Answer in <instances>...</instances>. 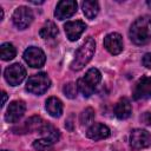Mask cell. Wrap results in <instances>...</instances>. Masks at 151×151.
<instances>
[{"label": "cell", "instance_id": "1", "mask_svg": "<svg viewBox=\"0 0 151 151\" xmlns=\"http://www.w3.org/2000/svg\"><path fill=\"white\" fill-rule=\"evenodd\" d=\"M130 39L136 45H146L151 41V17L144 15L134 20L129 32Z\"/></svg>", "mask_w": 151, "mask_h": 151}, {"label": "cell", "instance_id": "2", "mask_svg": "<svg viewBox=\"0 0 151 151\" xmlns=\"http://www.w3.org/2000/svg\"><path fill=\"white\" fill-rule=\"evenodd\" d=\"M94 51H96V42H94L93 38L88 37L83 42V45L78 48V51L76 52L74 58L71 63V70H73V71L81 70L92 59Z\"/></svg>", "mask_w": 151, "mask_h": 151}, {"label": "cell", "instance_id": "3", "mask_svg": "<svg viewBox=\"0 0 151 151\" xmlns=\"http://www.w3.org/2000/svg\"><path fill=\"white\" fill-rule=\"evenodd\" d=\"M100 79H101V74H100L99 70H97L94 67L90 68L85 73V76L79 78L77 81V86H78L79 92L84 97H90L91 94H93Z\"/></svg>", "mask_w": 151, "mask_h": 151}, {"label": "cell", "instance_id": "4", "mask_svg": "<svg viewBox=\"0 0 151 151\" xmlns=\"http://www.w3.org/2000/svg\"><path fill=\"white\" fill-rule=\"evenodd\" d=\"M39 132L41 133V138L37 139L33 143V146L39 151H44L48 149L59 139V131L48 123H45L42 127L39 130Z\"/></svg>", "mask_w": 151, "mask_h": 151}, {"label": "cell", "instance_id": "5", "mask_svg": "<svg viewBox=\"0 0 151 151\" xmlns=\"http://www.w3.org/2000/svg\"><path fill=\"white\" fill-rule=\"evenodd\" d=\"M50 85H51V80L48 76L44 72H40L28 78L26 83V90L33 94L40 96L50 88Z\"/></svg>", "mask_w": 151, "mask_h": 151}, {"label": "cell", "instance_id": "6", "mask_svg": "<svg viewBox=\"0 0 151 151\" xmlns=\"http://www.w3.org/2000/svg\"><path fill=\"white\" fill-rule=\"evenodd\" d=\"M33 12L32 9H29L28 7L26 6H20L18 7L13 15H12V20H13V24L17 28L19 29H25L27 28L32 21H33Z\"/></svg>", "mask_w": 151, "mask_h": 151}, {"label": "cell", "instance_id": "7", "mask_svg": "<svg viewBox=\"0 0 151 151\" xmlns=\"http://www.w3.org/2000/svg\"><path fill=\"white\" fill-rule=\"evenodd\" d=\"M4 77L6 79V81L11 85V86H17L19 84L22 83V80L26 77V70L24 68V66L19 63L12 64L9 65L5 72H4Z\"/></svg>", "mask_w": 151, "mask_h": 151}, {"label": "cell", "instance_id": "8", "mask_svg": "<svg viewBox=\"0 0 151 151\" xmlns=\"http://www.w3.org/2000/svg\"><path fill=\"white\" fill-rule=\"evenodd\" d=\"M130 145L134 150H142L151 146V134L143 129H134L130 133Z\"/></svg>", "mask_w": 151, "mask_h": 151}, {"label": "cell", "instance_id": "9", "mask_svg": "<svg viewBox=\"0 0 151 151\" xmlns=\"http://www.w3.org/2000/svg\"><path fill=\"white\" fill-rule=\"evenodd\" d=\"M24 59L28 64V66L34 67V68H39L45 64L46 55L41 48L35 47V46H31L24 52Z\"/></svg>", "mask_w": 151, "mask_h": 151}, {"label": "cell", "instance_id": "10", "mask_svg": "<svg viewBox=\"0 0 151 151\" xmlns=\"http://www.w3.org/2000/svg\"><path fill=\"white\" fill-rule=\"evenodd\" d=\"M77 12V2L74 0H61L57 4L54 15L58 20H64L72 17Z\"/></svg>", "mask_w": 151, "mask_h": 151}, {"label": "cell", "instance_id": "11", "mask_svg": "<svg viewBox=\"0 0 151 151\" xmlns=\"http://www.w3.org/2000/svg\"><path fill=\"white\" fill-rule=\"evenodd\" d=\"M25 111H26V104L22 100H14L9 104L5 113V120L7 123H17L24 116Z\"/></svg>", "mask_w": 151, "mask_h": 151}, {"label": "cell", "instance_id": "12", "mask_svg": "<svg viewBox=\"0 0 151 151\" xmlns=\"http://www.w3.org/2000/svg\"><path fill=\"white\" fill-rule=\"evenodd\" d=\"M65 33L71 41H76L79 39V37L83 34V32L86 29V24L81 20H76V21H67L64 25Z\"/></svg>", "mask_w": 151, "mask_h": 151}, {"label": "cell", "instance_id": "13", "mask_svg": "<svg viewBox=\"0 0 151 151\" xmlns=\"http://www.w3.org/2000/svg\"><path fill=\"white\" fill-rule=\"evenodd\" d=\"M105 48L113 55L119 54L123 51V38L119 33H110L104 38Z\"/></svg>", "mask_w": 151, "mask_h": 151}, {"label": "cell", "instance_id": "14", "mask_svg": "<svg viewBox=\"0 0 151 151\" xmlns=\"http://www.w3.org/2000/svg\"><path fill=\"white\" fill-rule=\"evenodd\" d=\"M150 97H151V77H144L136 84L133 90V98L136 100H139V99H147Z\"/></svg>", "mask_w": 151, "mask_h": 151}, {"label": "cell", "instance_id": "15", "mask_svg": "<svg viewBox=\"0 0 151 151\" xmlns=\"http://www.w3.org/2000/svg\"><path fill=\"white\" fill-rule=\"evenodd\" d=\"M86 136L92 139V140H100V139H105L110 136V129L100 123H94L92 124L86 132Z\"/></svg>", "mask_w": 151, "mask_h": 151}, {"label": "cell", "instance_id": "16", "mask_svg": "<svg viewBox=\"0 0 151 151\" xmlns=\"http://www.w3.org/2000/svg\"><path fill=\"white\" fill-rule=\"evenodd\" d=\"M132 106L127 98H122L114 106V114L118 119H126L131 116Z\"/></svg>", "mask_w": 151, "mask_h": 151}, {"label": "cell", "instance_id": "17", "mask_svg": "<svg viewBox=\"0 0 151 151\" xmlns=\"http://www.w3.org/2000/svg\"><path fill=\"white\" fill-rule=\"evenodd\" d=\"M46 111L50 113V116L58 118L63 113V103L57 97H50L46 100Z\"/></svg>", "mask_w": 151, "mask_h": 151}, {"label": "cell", "instance_id": "18", "mask_svg": "<svg viewBox=\"0 0 151 151\" xmlns=\"http://www.w3.org/2000/svg\"><path fill=\"white\" fill-rule=\"evenodd\" d=\"M81 8L87 19H94L99 12V4L93 0H87L81 4Z\"/></svg>", "mask_w": 151, "mask_h": 151}, {"label": "cell", "instance_id": "19", "mask_svg": "<svg viewBox=\"0 0 151 151\" xmlns=\"http://www.w3.org/2000/svg\"><path fill=\"white\" fill-rule=\"evenodd\" d=\"M42 39H53L58 35V27L53 21H46L39 32Z\"/></svg>", "mask_w": 151, "mask_h": 151}, {"label": "cell", "instance_id": "20", "mask_svg": "<svg viewBox=\"0 0 151 151\" xmlns=\"http://www.w3.org/2000/svg\"><path fill=\"white\" fill-rule=\"evenodd\" d=\"M17 54V51H15V47L13 46V44L11 42H4L1 46H0V55H1V59L7 61V60H12Z\"/></svg>", "mask_w": 151, "mask_h": 151}, {"label": "cell", "instance_id": "21", "mask_svg": "<svg viewBox=\"0 0 151 151\" xmlns=\"http://www.w3.org/2000/svg\"><path fill=\"white\" fill-rule=\"evenodd\" d=\"M94 120V110L92 107H86L80 113V124L81 125H90Z\"/></svg>", "mask_w": 151, "mask_h": 151}, {"label": "cell", "instance_id": "22", "mask_svg": "<svg viewBox=\"0 0 151 151\" xmlns=\"http://www.w3.org/2000/svg\"><path fill=\"white\" fill-rule=\"evenodd\" d=\"M63 91H64V93H65L66 97H68V98L72 99V98H76V96H77L78 86L76 84H73V83H68V84H66L64 86Z\"/></svg>", "mask_w": 151, "mask_h": 151}, {"label": "cell", "instance_id": "23", "mask_svg": "<svg viewBox=\"0 0 151 151\" xmlns=\"http://www.w3.org/2000/svg\"><path fill=\"white\" fill-rule=\"evenodd\" d=\"M143 65L151 70V53H146L143 57Z\"/></svg>", "mask_w": 151, "mask_h": 151}, {"label": "cell", "instance_id": "24", "mask_svg": "<svg viewBox=\"0 0 151 151\" xmlns=\"http://www.w3.org/2000/svg\"><path fill=\"white\" fill-rule=\"evenodd\" d=\"M142 120H143L145 124L151 125V113H150V112H145V113L143 114V117H142Z\"/></svg>", "mask_w": 151, "mask_h": 151}, {"label": "cell", "instance_id": "25", "mask_svg": "<svg viewBox=\"0 0 151 151\" xmlns=\"http://www.w3.org/2000/svg\"><path fill=\"white\" fill-rule=\"evenodd\" d=\"M6 100H7V94H6V92L4 91V92H2V104H1V106H4V105H5Z\"/></svg>", "mask_w": 151, "mask_h": 151}, {"label": "cell", "instance_id": "26", "mask_svg": "<svg viewBox=\"0 0 151 151\" xmlns=\"http://www.w3.org/2000/svg\"><path fill=\"white\" fill-rule=\"evenodd\" d=\"M2 18H4V11H2V8L0 7V20H2Z\"/></svg>", "mask_w": 151, "mask_h": 151}, {"label": "cell", "instance_id": "27", "mask_svg": "<svg viewBox=\"0 0 151 151\" xmlns=\"http://www.w3.org/2000/svg\"><path fill=\"white\" fill-rule=\"evenodd\" d=\"M147 5H149V6H151V2H149V1H147Z\"/></svg>", "mask_w": 151, "mask_h": 151}, {"label": "cell", "instance_id": "28", "mask_svg": "<svg viewBox=\"0 0 151 151\" xmlns=\"http://www.w3.org/2000/svg\"><path fill=\"white\" fill-rule=\"evenodd\" d=\"M4 151H7V150H4Z\"/></svg>", "mask_w": 151, "mask_h": 151}]
</instances>
